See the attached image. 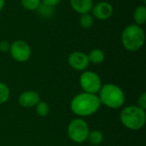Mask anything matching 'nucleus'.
<instances>
[{
  "mask_svg": "<svg viewBox=\"0 0 146 146\" xmlns=\"http://www.w3.org/2000/svg\"><path fill=\"white\" fill-rule=\"evenodd\" d=\"M100 100L96 94L84 92L73 98L70 108L75 115L87 116L97 112L100 108Z\"/></svg>",
  "mask_w": 146,
  "mask_h": 146,
  "instance_id": "nucleus-1",
  "label": "nucleus"
},
{
  "mask_svg": "<svg viewBox=\"0 0 146 146\" xmlns=\"http://www.w3.org/2000/svg\"><path fill=\"white\" fill-rule=\"evenodd\" d=\"M145 41L144 29L133 23L127 26L121 33V43L128 51H137L141 49Z\"/></svg>",
  "mask_w": 146,
  "mask_h": 146,
  "instance_id": "nucleus-2",
  "label": "nucleus"
},
{
  "mask_svg": "<svg viewBox=\"0 0 146 146\" xmlns=\"http://www.w3.org/2000/svg\"><path fill=\"white\" fill-rule=\"evenodd\" d=\"M99 100L109 108L118 109L125 102V95L122 90L114 84H106L99 90Z\"/></svg>",
  "mask_w": 146,
  "mask_h": 146,
  "instance_id": "nucleus-3",
  "label": "nucleus"
},
{
  "mask_svg": "<svg viewBox=\"0 0 146 146\" xmlns=\"http://www.w3.org/2000/svg\"><path fill=\"white\" fill-rule=\"evenodd\" d=\"M121 123L131 130H139L145 123V112L139 106L125 108L120 115Z\"/></svg>",
  "mask_w": 146,
  "mask_h": 146,
  "instance_id": "nucleus-4",
  "label": "nucleus"
},
{
  "mask_svg": "<svg viewBox=\"0 0 146 146\" xmlns=\"http://www.w3.org/2000/svg\"><path fill=\"white\" fill-rule=\"evenodd\" d=\"M88 133L87 123L82 119H74L68 125V134L70 139L75 143H82L86 140Z\"/></svg>",
  "mask_w": 146,
  "mask_h": 146,
  "instance_id": "nucleus-5",
  "label": "nucleus"
},
{
  "mask_svg": "<svg viewBox=\"0 0 146 146\" xmlns=\"http://www.w3.org/2000/svg\"><path fill=\"white\" fill-rule=\"evenodd\" d=\"M80 84L82 89L88 93L96 94L102 87L100 77L92 71H85L80 77Z\"/></svg>",
  "mask_w": 146,
  "mask_h": 146,
  "instance_id": "nucleus-6",
  "label": "nucleus"
},
{
  "mask_svg": "<svg viewBox=\"0 0 146 146\" xmlns=\"http://www.w3.org/2000/svg\"><path fill=\"white\" fill-rule=\"evenodd\" d=\"M9 53L14 60L19 62H24L31 57L32 50L30 45L24 40L18 39L10 44Z\"/></svg>",
  "mask_w": 146,
  "mask_h": 146,
  "instance_id": "nucleus-7",
  "label": "nucleus"
},
{
  "mask_svg": "<svg viewBox=\"0 0 146 146\" xmlns=\"http://www.w3.org/2000/svg\"><path fill=\"white\" fill-rule=\"evenodd\" d=\"M68 62L69 66L74 70L81 71L85 70L89 65V60L87 54L83 51H74L68 58Z\"/></svg>",
  "mask_w": 146,
  "mask_h": 146,
  "instance_id": "nucleus-8",
  "label": "nucleus"
},
{
  "mask_svg": "<svg viewBox=\"0 0 146 146\" xmlns=\"http://www.w3.org/2000/svg\"><path fill=\"white\" fill-rule=\"evenodd\" d=\"M92 15L95 18L100 21H106L110 19L114 12V9L111 3L109 2L102 1L95 5H93L92 9Z\"/></svg>",
  "mask_w": 146,
  "mask_h": 146,
  "instance_id": "nucleus-9",
  "label": "nucleus"
},
{
  "mask_svg": "<svg viewBox=\"0 0 146 146\" xmlns=\"http://www.w3.org/2000/svg\"><path fill=\"white\" fill-rule=\"evenodd\" d=\"M39 102V95L33 91H27L19 97V104L25 108L33 107Z\"/></svg>",
  "mask_w": 146,
  "mask_h": 146,
  "instance_id": "nucleus-10",
  "label": "nucleus"
},
{
  "mask_svg": "<svg viewBox=\"0 0 146 146\" xmlns=\"http://www.w3.org/2000/svg\"><path fill=\"white\" fill-rule=\"evenodd\" d=\"M69 3L71 8L80 15L90 13L93 7L92 0H69Z\"/></svg>",
  "mask_w": 146,
  "mask_h": 146,
  "instance_id": "nucleus-11",
  "label": "nucleus"
},
{
  "mask_svg": "<svg viewBox=\"0 0 146 146\" xmlns=\"http://www.w3.org/2000/svg\"><path fill=\"white\" fill-rule=\"evenodd\" d=\"M133 20L135 24L141 26L146 21V8L145 5H139L135 8L133 12Z\"/></svg>",
  "mask_w": 146,
  "mask_h": 146,
  "instance_id": "nucleus-12",
  "label": "nucleus"
},
{
  "mask_svg": "<svg viewBox=\"0 0 146 146\" xmlns=\"http://www.w3.org/2000/svg\"><path fill=\"white\" fill-rule=\"evenodd\" d=\"M89 62L93 64H100L105 59V54L101 49H93L87 55Z\"/></svg>",
  "mask_w": 146,
  "mask_h": 146,
  "instance_id": "nucleus-13",
  "label": "nucleus"
},
{
  "mask_svg": "<svg viewBox=\"0 0 146 146\" xmlns=\"http://www.w3.org/2000/svg\"><path fill=\"white\" fill-rule=\"evenodd\" d=\"M87 139L89 140V142L93 145H99L104 139V136L103 133L100 131L98 130H94L92 132H89L88 136H87Z\"/></svg>",
  "mask_w": 146,
  "mask_h": 146,
  "instance_id": "nucleus-14",
  "label": "nucleus"
},
{
  "mask_svg": "<svg viewBox=\"0 0 146 146\" xmlns=\"http://www.w3.org/2000/svg\"><path fill=\"white\" fill-rule=\"evenodd\" d=\"M93 23H94V19H93V16L90 13L80 15V25L82 28H85V29L91 28L93 26Z\"/></svg>",
  "mask_w": 146,
  "mask_h": 146,
  "instance_id": "nucleus-15",
  "label": "nucleus"
},
{
  "mask_svg": "<svg viewBox=\"0 0 146 146\" xmlns=\"http://www.w3.org/2000/svg\"><path fill=\"white\" fill-rule=\"evenodd\" d=\"M37 10H38V14L42 17H44V18H49V17L52 16L53 13H54V8L53 7L48 6L43 3H40V5L37 9Z\"/></svg>",
  "mask_w": 146,
  "mask_h": 146,
  "instance_id": "nucleus-16",
  "label": "nucleus"
},
{
  "mask_svg": "<svg viewBox=\"0 0 146 146\" xmlns=\"http://www.w3.org/2000/svg\"><path fill=\"white\" fill-rule=\"evenodd\" d=\"M21 6L27 10H37L41 3V0H21Z\"/></svg>",
  "mask_w": 146,
  "mask_h": 146,
  "instance_id": "nucleus-17",
  "label": "nucleus"
},
{
  "mask_svg": "<svg viewBox=\"0 0 146 146\" xmlns=\"http://www.w3.org/2000/svg\"><path fill=\"white\" fill-rule=\"evenodd\" d=\"M36 112L39 116H42V117L48 115V114L50 112V108H49L48 104L45 102H38L37 104Z\"/></svg>",
  "mask_w": 146,
  "mask_h": 146,
  "instance_id": "nucleus-18",
  "label": "nucleus"
},
{
  "mask_svg": "<svg viewBox=\"0 0 146 146\" xmlns=\"http://www.w3.org/2000/svg\"><path fill=\"white\" fill-rule=\"evenodd\" d=\"M9 98V87L0 82V104L5 103Z\"/></svg>",
  "mask_w": 146,
  "mask_h": 146,
  "instance_id": "nucleus-19",
  "label": "nucleus"
},
{
  "mask_svg": "<svg viewBox=\"0 0 146 146\" xmlns=\"http://www.w3.org/2000/svg\"><path fill=\"white\" fill-rule=\"evenodd\" d=\"M10 48V44L6 41V40H3L0 42V51L1 52H8Z\"/></svg>",
  "mask_w": 146,
  "mask_h": 146,
  "instance_id": "nucleus-20",
  "label": "nucleus"
},
{
  "mask_svg": "<svg viewBox=\"0 0 146 146\" xmlns=\"http://www.w3.org/2000/svg\"><path fill=\"white\" fill-rule=\"evenodd\" d=\"M138 104H139V107L141 108L142 110H145L146 108V95L145 93H143L139 100H138Z\"/></svg>",
  "mask_w": 146,
  "mask_h": 146,
  "instance_id": "nucleus-21",
  "label": "nucleus"
},
{
  "mask_svg": "<svg viewBox=\"0 0 146 146\" xmlns=\"http://www.w3.org/2000/svg\"><path fill=\"white\" fill-rule=\"evenodd\" d=\"M62 0H41V3L48 5V6H50V7H55L56 6L57 4H59Z\"/></svg>",
  "mask_w": 146,
  "mask_h": 146,
  "instance_id": "nucleus-22",
  "label": "nucleus"
},
{
  "mask_svg": "<svg viewBox=\"0 0 146 146\" xmlns=\"http://www.w3.org/2000/svg\"><path fill=\"white\" fill-rule=\"evenodd\" d=\"M5 5V0H0V11L3 9Z\"/></svg>",
  "mask_w": 146,
  "mask_h": 146,
  "instance_id": "nucleus-23",
  "label": "nucleus"
}]
</instances>
